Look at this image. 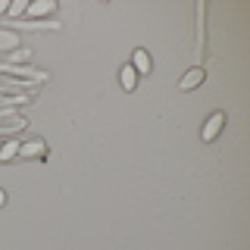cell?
<instances>
[{
    "label": "cell",
    "mask_w": 250,
    "mask_h": 250,
    "mask_svg": "<svg viewBox=\"0 0 250 250\" xmlns=\"http://www.w3.org/2000/svg\"><path fill=\"white\" fill-rule=\"evenodd\" d=\"M222 125H225V113H213V116H209V122L203 125L200 138H203V141H213L219 131H222Z\"/></svg>",
    "instance_id": "6da1fadb"
},
{
    "label": "cell",
    "mask_w": 250,
    "mask_h": 250,
    "mask_svg": "<svg viewBox=\"0 0 250 250\" xmlns=\"http://www.w3.org/2000/svg\"><path fill=\"white\" fill-rule=\"evenodd\" d=\"M200 82H203V69H188L185 78L178 82V88H182V91H191V88H197Z\"/></svg>",
    "instance_id": "7a4b0ae2"
},
{
    "label": "cell",
    "mask_w": 250,
    "mask_h": 250,
    "mask_svg": "<svg viewBox=\"0 0 250 250\" xmlns=\"http://www.w3.org/2000/svg\"><path fill=\"white\" fill-rule=\"evenodd\" d=\"M131 69H135L138 75L150 72V57H147V50H135V57H131Z\"/></svg>",
    "instance_id": "3957f363"
},
{
    "label": "cell",
    "mask_w": 250,
    "mask_h": 250,
    "mask_svg": "<svg viewBox=\"0 0 250 250\" xmlns=\"http://www.w3.org/2000/svg\"><path fill=\"white\" fill-rule=\"evenodd\" d=\"M119 84L125 91H135V84H138V72L131 66H122V72H119Z\"/></svg>",
    "instance_id": "277c9868"
},
{
    "label": "cell",
    "mask_w": 250,
    "mask_h": 250,
    "mask_svg": "<svg viewBox=\"0 0 250 250\" xmlns=\"http://www.w3.org/2000/svg\"><path fill=\"white\" fill-rule=\"evenodd\" d=\"M44 141H28V144H19V156H44Z\"/></svg>",
    "instance_id": "5b68a950"
},
{
    "label": "cell",
    "mask_w": 250,
    "mask_h": 250,
    "mask_svg": "<svg viewBox=\"0 0 250 250\" xmlns=\"http://www.w3.org/2000/svg\"><path fill=\"white\" fill-rule=\"evenodd\" d=\"M13 156H19V144L16 141H6V144H0V160H13Z\"/></svg>",
    "instance_id": "8992f818"
},
{
    "label": "cell",
    "mask_w": 250,
    "mask_h": 250,
    "mask_svg": "<svg viewBox=\"0 0 250 250\" xmlns=\"http://www.w3.org/2000/svg\"><path fill=\"white\" fill-rule=\"evenodd\" d=\"M31 16H44V13H53V0H41V3H31L28 6Z\"/></svg>",
    "instance_id": "52a82bcc"
},
{
    "label": "cell",
    "mask_w": 250,
    "mask_h": 250,
    "mask_svg": "<svg viewBox=\"0 0 250 250\" xmlns=\"http://www.w3.org/2000/svg\"><path fill=\"white\" fill-rule=\"evenodd\" d=\"M10 13H16V16H19V13H28V3H25V0H19V3H10Z\"/></svg>",
    "instance_id": "ba28073f"
},
{
    "label": "cell",
    "mask_w": 250,
    "mask_h": 250,
    "mask_svg": "<svg viewBox=\"0 0 250 250\" xmlns=\"http://www.w3.org/2000/svg\"><path fill=\"white\" fill-rule=\"evenodd\" d=\"M10 10V3H6V0H0V13H6Z\"/></svg>",
    "instance_id": "9c48e42d"
},
{
    "label": "cell",
    "mask_w": 250,
    "mask_h": 250,
    "mask_svg": "<svg viewBox=\"0 0 250 250\" xmlns=\"http://www.w3.org/2000/svg\"><path fill=\"white\" fill-rule=\"evenodd\" d=\"M3 200H6V194H3V191H0V207H3Z\"/></svg>",
    "instance_id": "30bf717a"
}]
</instances>
